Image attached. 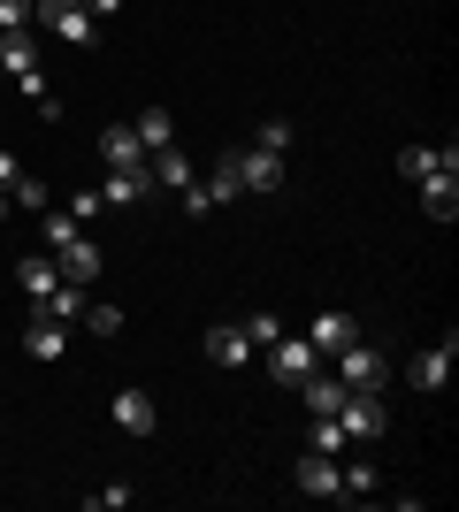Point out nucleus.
<instances>
[{
  "mask_svg": "<svg viewBox=\"0 0 459 512\" xmlns=\"http://www.w3.org/2000/svg\"><path fill=\"white\" fill-rule=\"evenodd\" d=\"M31 23H46L62 46H100V31H108V23H92L85 0H31Z\"/></svg>",
  "mask_w": 459,
  "mask_h": 512,
  "instance_id": "1",
  "label": "nucleus"
},
{
  "mask_svg": "<svg viewBox=\"0 0 459 512\" xmlns=\"http://www.w3.org/2000/svg\"><path fill=\"white\" fill-rule=\"evenodd\" d=\"M337 428H345V444H383V390H345V406H337Z\"/></svg>",
  "mask_w": 459,
  "mask_h": 512,
  "instance_id": "2",
  "label": "nucleus"
},
{
  "mask_svg": "<svg viewBox=\"0 0 459 512\" xmlns=\"http://www.w3.org/2000/svg\"><path fill=\"white\" fill-rule=\"evenodd\" d=\"M322 367H329V375H337L345 390H383V352H375L368 337H352L345 352H329Z\"/></svg>",
  "mask_w": 459,
  "mask_h": 512,
  "instance_id": "3",
  "label": "nucleus"
},
{
  "mask_svg": "<svg viewBox=\"0 0 459 512\" xmlns=\"http://www.w3.org/2000/svg\"><path fill=\"white\" fill-rule=\"evenodd\" d=\"M261 367H268V375H276L284 390H299V383H306V375H314L322 360H314V344H306V337H291V329H284V337H276V344L261 352Z\"/></svg>",
  "mask_w": 459,
  "mask_h": 512,
  "instance_id": "4",
  "label": "nucleus"
},
{
  "mask_svg": "<svg viewBox=\"0 0 459 512\" xmlns=\"http://www.w3.org/2000/svg\"><path fill=\"white\" fill-rule=\"evenodd\" d=\"M299 337H306V344H314V360H329V352H345V344H352V337H360V321H352V314H345V306H322V314L306 321Z\"/></svg>",
  "mask_w": 459,
  "mask_h": 512,
  "instance_id": "5",
  "label": "nucleus"
},
{
  "mask_svg": "<svg viewBox=\"0 0 459 512\" xmlns=\"http://www.w3.org/2000/svg\"><path fill=\"white\" fill-rule=\"evenodd\" d=\"M230 161H238V184L245 192H284V153H268V146H245V153H230Z\"/></svg>",
  "mask_w": 459,
  "mask_h": 512,
  "instance_id": "6",
  "label": "nucleus"
},
{
  "mask_svg": "<svg viewBox=\"0 0 459 512\" xmlns=\"http://www.w3.org/2000/svg\"><path fill=\"white\" fill-rule=\"evenodd\" d=\"M452 360H459L452 337H444V344H421L414 360H406V383H414V390H444V383H452Z\"/></svg>",
  "mask_w": 459,
  "mask_h": 512,
  "instance_id": "7",
  "label": "nucleus"
},
{
  "mask_svg": "<svg viewBox=\"0 0 459 512\" xmlns=\"http://www.w3.org/2000/svg\"><path fill=\"white\" fill-rule=\"evenodd\" d=\"M16 291H23L31 306L54 299V291H62V268H54V253H23V260H16Z\"/></svg>",
  "mask_w": 459,
  "mask_h": 512,
  "instance_id": "8",
  "label": "nucleus"
},
{
  "mask_svg": "<svg viewBox=\"0 0 459 512\" xmlns=\"http://www.w3.org/2000/svg\"><path fill=\"white\" fill-rule=\"evenodd\" d=\"M54 268H62V283H85V291H92V283H100V245H92V237L77 230V237L62 245V253H54Z\"/></svg>",
  "mask_w": 459,
  "mask_h": 512,
  "instance_id": "9",
  "label": "nucleus"
},
{
  "mask_svg": "<svg viewBox=\"0 0 459 512\" xmlns=\"http://www.w3.org/2000/svg\"><path fill=\"white\" fill-rule=\"evenodd\" d=\"M207 360H215V367H245V360H253L245 321H215V329H207Z\"/></svg>",
  "mask_w": 459,
  "mask_h": 512,
  "instance_id": "10",
  "label": "nucleus"
},
{
  "mask_svg": "<svg viewBox=\"0 0 459 512\" xmlns=\"http://www.w3.org/2000/svg\"><path fill=\"white\" fill-rule=\"evenodd\" d=\"M153 421H161V413H153V398L138 383L115 390V428H123V436H153Z\"/></svg>",
  "mask_w": 459,
  "mask_h": 512,
  "instance_id": "11",
  "label": "nucleus"
},
{
  "mask_svg": "<svg viewBox=\"0 0 459 512\" xmlns=\"http://www.w3.org/2000/svg\"><path fill=\"white\" fill-rule=\"evenodd\" d=\"M23 352H31V360H62V352H69V321L31 314V321H23Z\"/></svg>",
  "mask_w": 459,
  "mask_h": 512,
  "instance_id": "12",
  "label": "nucleus"
},
{
  "mask_svg": "<svg viewBox=\"0 0 459 512\" xmlns=\"http://www.w3.org/2000/svg\"><path fill=\"white\" fill-rule=\"evenodd\" d=\"M100 161H108V169H146L138 130H131V123H108V130H100Z\"/></svg>",
  "mask_w": 459,
  "mask_h": 512,
  "instance_id": "13",
  "label": "nucleus"
},
{
  "mask_svg": "<svg viewBox=\"0 0 459 512\" xmlns=\"http://www.w3.org/2000/svg\"><path fill=\"white\" fill-rule=\"evenodd\" d=\"M421 214H429V222H452L459 214V176H444V169L421 176Z\"/></svg>",
  "mask_w": 459,
  "mask_h": 512,
  "instance_id": "14",
  "label": "nucleus"
},
{
  "mask_svg": "<svg viewBox=\"0 0 459 512\" xmlns=\"http://www.w3.org/2000/svg\"><path fill=\"white\" fill-rule=\"evenodd\" d=\"M291 482H299L306 497H329V505H337V459H329V451H306Z\"/></svg>",
  "mask_w": 459,
  "mask_h": 512,
  "instance_id": "15",
  "label": "nucleus"
},
{
  "mask_svg": "<svg viewBox=\"0 0 459 512\" xmlns=\"http://www.w3.org/2000/svg\"><path fill=\"white\" fill-rule=\"evenodd\" d=\"M146 192H153L146 169H108V184H100V199H108V207H138Z\"/></svg>",
  "mask_w": 459,
  "mask_h": 512,
  "instance_id": "16",
  "label": "nucleus"
},
{
  "mask_svg": "<svg viewBox=\"0 0 459 512\" xmlns=\"http://www.w3.org/2000/svg\"><path fill=\"white\" fill-rule=\"evenodd\" d=\"M146 176H153V184H169V192H192V161H184L176 146L146 153Z\"/></svg>",
  "mask_w": 459,
  "mask_h": 512,
  "instance_id": "17",
  "label": "nucleus"
},
{
  "mask_svg": "<svg viewBox=\"0 0 459 512\" xmlns=\"http://www.w3.org/2000/svg\"><path fill=\"white\" fill-rule=\"evenodd\" d=\"M299 398H306V413H337V406H345V383H337L329 367H314V375L299 383Z\"/></svg>",
  "mask_w": 459,
  "mask_h": 512,
  "instance_id": "18",
  "label": "nucleus"
},
{
  "mask_svg": "<svg viewBox=\"0 0 459 512\" xmlns=\"http://www.w3.org/2000/svg\"><path fill=\"white\" fill-rule=\"evenodd\" d=\"M138 146H146V153H161V146H176V115H169V107H146V115H138Z\"/></svg>",
  "mask_w": 459,
  "mask_h": 512,
  "instance_id": "19",
  "label": "nucleus"
},
{
  "mask_svg": "<svg viewBox=\"0 0 459 512\" xmlns=\"http://www.w3.org/2000/svg\"><path fill=\"white\" fill-rule=\"evenodd\" d=\"M31 314H46V321H85V283H62L54 299H39Z\"/></svg>",
  "mask_w": 459,
  "mask_h": 512,
  "instance_id": "20",
  "label": "nucleus"
},
{
  "mask_svg": "<svg viewBox=\"0 0 459 512\" xmlns=\"http://www.w3.org/2000/svg\"><path fill=\"white\" fill-rule=\"evenodd\" d=\"M31 62H39V39H31V31H0V69L16 77V69H31Z\"/></svg>",
  "mask_w": 459,
  "mask_h": 512,
  "instance_id": "21",
  "label": "nucleus"
},
{
  "mask_svg": "<svg viewBox=\"0 0 459 512\" xmlns=\"http://www.w3.org/2000/svg\"><path fill=\"white\" fill-rule=\"evenodd\" d=\"M16 92H23L31 107H39V115H54V107H62V100H54V85H46V69H39V62H31V69H16Z\"/></svg>",
  "mask_w": 459,
  "mask_h": 512,
  "instance_id": "22",
  "label": "nucleus"
},
{
  "mask_svg": "<svg viewBox=\"0 0 459 512\" xmlns=\"http://www.w3.org/2000/svg\"><path fill=\"white\" fill-rule=\"evenodd\" d=\"M8 199H16V207H31V214H46V207H54V192H46L39 176H16V184H8Z\"/></svg>",
  "mask_w": 459,
  "mask_h": 512,
  "instance_id": "23",
  "label": "nucleus"
},
{
  "mask_svg": "<svg viewBox=\"0 0 459 512\" xmlns=\"http://www.w3.org/2000/svg\"><path fill=\"white\" fill-rule=\"evenodd\" d=\"M429 169H437V146H398V176H414V184H421Z\"/></svg>",
  "mask_w": 459,
  "mask_h": 512,
  "instance_id": "24",
  "label": "nucleus"
},
{
  "mask_svg": "<svg viewBox=\"0 0 459 512\" xmlns=\"http://www.w3.org/2000/svg\"><path fill=\"white\" fill-rule=\"evenodd\" d=\"M291 138H299V130H291L284 115H268V123H261V138H253V146H268V153H291Z\"/></svg>",
  "mask_w": 459,
  "mask_h": 512,
  "instance_id": "25",
  "label": "nucleus"
},
{
  "mask_svg": "<svg viewBox=\"0 0 459 512\" xmlns=\"http://www.w3.org/2000/svg\"><path fill=\"white\" fill-rule=\"evenodd\" d=\"M131 482H100V490H92V512H123V505H131Z\"/></svg>",
  "mask_w": 459,
  "mask_h": 512,
  "instance_id": "26",
  "label": "nucleus"
},
{
  "mask_svg": "<svg viewBox=\"0 0 459 512\" xmlns=\"http://www.w3.org/2000/svg\"><path fill=\"white\" fill-rule=\"evenodd\" d=\"M245 337H253V352H268V344L284 337V321H276V314H253V321H245Z\"/></svg>",
  "mask_w": 459,
  "mask_h": 512,
  "instance_id": "27",
  "label": "nucleus"
},
{
  "mask_svg": "<svg viewBox=\"0 0 459 512\" xmlns=\"http://www.w3.org/2000/svg\"><path fill=\"white\" fill-rule=\"evenodd\" d=\"M85 329H92V337H115V329H123V314H115V306H92V299H85Z\"/></svg>",
  "mask_w": 459,
  "mask_h": 512,
  "instance_id": "28",
  "label": "nucleus"
},
{
  "mask_svg": "<svg viewBox=\"0 0 459 512\" xmlns=\"http://www.w3.org/2000/svg\"><path fill=\"white\" fill-rule=\"evenodd\" d=\"M0 31H31V0H0Z\"/></svg>",
  "mask_w": 459,
  "mask_h": 512,
  "instance_id": "29",
  "label": "nucleus"
},
{
  "mask_svg": "<svg viewBox=\"0 0 459 512\" xmlns=\"http://www.w3.org/2000/svg\"><path fill=\"white\" fill-rule=\"evenodd\" d=\"M69 214H77V222H92V214H108V199H100V192H77V199H69Z\"/></svg>",
  "mask_w": 459,
  "mask_h": 512,
  "instance_id": "30",
  "label": "nucleus"
},
{
  "mask_svg": "<svg viewBox=\"0 0 459 512\" xmlns=\"http://www.w3.org/2000/svg\"><path fill=\"white\" fill-rule=\"evenodd\" d=\"M16 176H23V161H16V153H8V146H0V192H8Z\"/></svg>",
  "mask_w": 459,
  "mask_h": 512,
  "instance_id": "31",
  "label": "nucleus"
},
{
  "mask_svg": "<svg viewBox=\"0 0 459 512\" xmlns=\"http://www.w3.org/2000/svg\"><path fill=\"white\" fill-rule=\"evenodd\" d=\"M85 8H92V23H115V16H123V0H85Z\"/></svg>",
  "mask_w": 459,
  "mask_h": 512,
  "instance_id": "32",
  "label": "nucleus"
},
{
  "mask_svg": "<svg viewBox=\"0 0 459 512\" xmlns=\"http://www.w3.org/2000/svg\"><path fill=\"white\" fill-rule=\"evenodd\" d=\"M0 138H8V107H0Z\"/></svg>",
  "mask_w": 459,
  "mask_h": 512,
  "instance_id": "33",
  "label": "nucleus"
},
{
  "mask_svg": "<svg viewBox=\"0 0 459 512\" xmlns=\"http://www.w3.org/2000/svg\"><path fill=\"white\" fill-rule=\"evenodd\" d=\"M0 222H8V192H0Z\"/></svg>",
  "mask_w": 459,
  "mask_h": 512,
  "instance_id": "34",
  "label": "nucleus"
}]
</instances>
